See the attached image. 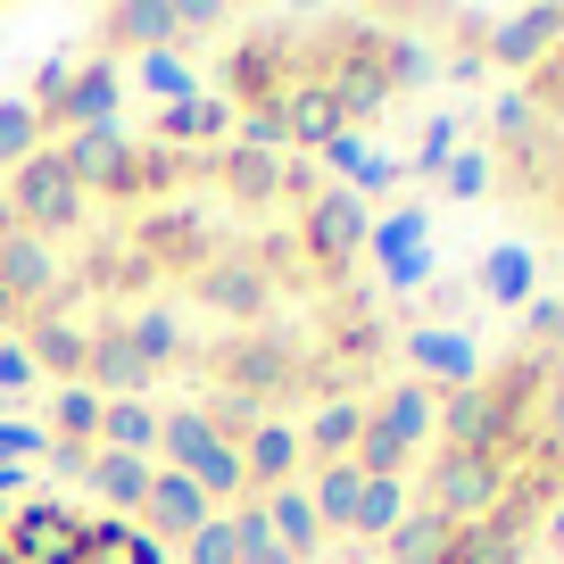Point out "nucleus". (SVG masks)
<instances>
[{"label":"nucleus","mask_w":564,"mask_h":564,"mask_svg":"<svg viewBox=\"0 0 564 564\" xmlns=\"http://www.w3.org/2000/svg\"><path fill=\"white\" fill-rule=\"evenodd\" d=\"M0 349L75 399L291 441L399 399L406 307L333 159L141 124L0 175Z\"/></svg>","instance_id":"nucleus-1"},{"label":"nucleus","mask_w":564,"mask_h":564,"mask_svg":"<svg viewBox=\"0 0 564 564\" xmlns=\"http://www.w3.org/2000/svg\"><path fill=\"white\" fill-rule=\"evenodd\" d=\"M564 556V282L514 307L415 423L390 564H556Z\"/></svg>","instance_id":"nucleus-2"},{"label":"nucleus","mask_w":564,"mask_h":564,"mask_svg":"<svg viewBox=\"0 0 564 564\" xmlns=\"http://www.w3.org/2000/svg\"><path fill=\"white\" fill-rule=\"evenodd\" d=\"M423 84V51L390 18H265L225 42L216 100L232 133L324 159L399 117Z\"/></svg>","instance_id":"nucleus-3"},{"label":"nucleus","mask_w":564,"mask_h":564,"mask_svg":"<svg viewBox=\"0 0 564 564\" xmlns=\"http://www.w3.org/2000/svg\"><path fill=\"white\" fill-rule=\"evenodd\" d=\"M481 199L540 258H564V18L540 25L481 108Z\"/></svg>","instance_id":"nucleus-4"},{"label":"nucleus","mask_w":564,"mask_h":564,"mask_svg":"<svg viewBox=\"0 0 564 564\" xmlns=\"http://www.w3.org/2000/svg\"><path fill=\"white\" fill-rule=\"evenodd\" d=\"M0 564H166L124 514L84 498H0Z\"/></svg>","instance_id":"nucleus-5"},{"label":"nucleus","mask_w":564,"mask_h":564,"mask_svg":"<svg viewBox=\"0 0 564 564\" xmlns=\"http://www.w3.org/2000/svg\"><path fill=\"white\" fill-rule=\"evenodd\" d=\"M0 366H9V349H0Z\"/></svg>","instance_id":"nucleus-6"}]
</instances>
